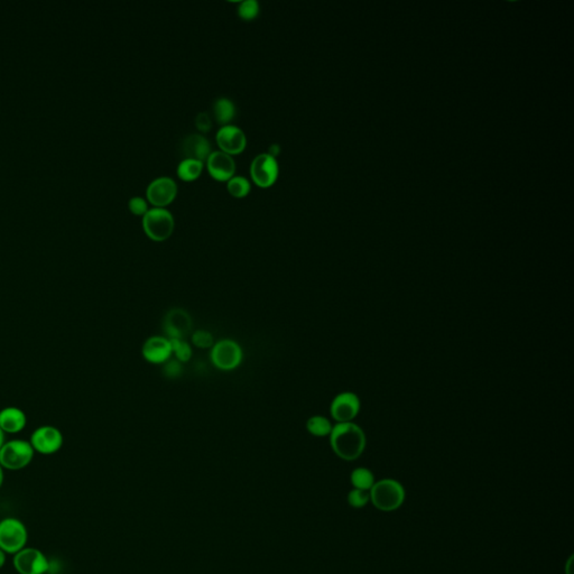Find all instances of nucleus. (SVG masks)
Listing matches in <instances>:
<instances>
[{
  "label": "nucleus",
  "mask_w": 574,
  "mask_h": 574,
  "mask_svg": "<svg viewBox=\"0 0 574 574\" xmlns=\"http://www.w3.org/2000/svg\"><path fill=\"white\" fill-rule=\"evenodd\" d=\"M330 444L339 458L354 461L364 452L366 438L358 425L352 422L338 423L331 431Z\"/></svg>",
  "instance_id": "1"
},
{
  "label": "nucleus",
  "mask_w": 574,
  "mask_h": 574,
  "mask_svg": "<svg viewBox=\"0 0 574 574\" xmlns=\"http://www.w3.org/2000/svg\"><path fill=\"white\" fill-rule=\"evenodd\" d=\"M369 495L372 505L381 511H396L405 501L404 487L394 479H383L374 483Z\"/></svg>",
  "instance_id": "2"
},
{
  "label": "nucleus",
  "mask_w": 574,
  "mask_h": 574,
  "mask_svg": "<svg viewBox=\"0 0 574 574\" xmlns=\"http://www.w3.org/2000/svg\"><path fill=\"white\" fill-rule=\"evenodd\" d=\"M29 531L26 525L16 517H6L0 521V550L6 554L19 553L26 548Z\"/></svg>",
  "instance_id": "3"
},
{
  "label": "nucleus",
  "mask_w": 574,
  "mask_h": 574,
  "mask_svg": "<svg viewBox=\"0 0 574 574\" xmlns=\"http://www.w3.org/2000/svg\"><path fill=\"white\" fill-rule=\"evenodd\" d=\"M34 454L29 441L11 440L0 449V466L6 470L19 471L29 466Z\"/></svg>",
  "instance_id": "4"
},
{
  "label": "nucleus",
  "mask_w": 574,
  "mask_h": 574,
  "mask_svg": "<svg viewBox=\"0 0 574 574\" xmlns=\"http://www.w3.org/2000/svg\"><path fill=\"white\" fill-rule=\"evenodd\" d=\"M143 226L147 236L156 242H163L173 232V215L164 207H153L145 213Z\"/></svg>",
  "instance_id": "5"
},
{
  "label": "nucleus",
  "mask_w": 574,
  "mask_h": 574,
  "mask_svg": "<svg viewBox=\"0 0 574 574\" xmlns=\"http://www.w3.org/2000/svg\"><path fill=\"white\" fill-rule=\"evenodd\" d=\"M13 565L19 574H45L50 571V561L42 550L26 548L13 558Z\"/></svg>",
  "instance_id": "6"
},
{
  "label": "nucleus",
  "mask_w": 574,
  "mask_h": 574,
  "mask_svg": "<svg viewBox=\"0 0 574 574\" xmlns=\"http://www.w3.org/2000/svg\"><path fill=\"white\" fill-rule=\"evenodd\" d=\"M63 434L52 425H43L37 428L31 436L29 444L37 453L51 456L60 451L63 446Z\"/></svg>",
  "instance_id": "7"
},
{
  "label": "nucleus",
  "mask_w": 574,
  "mask_h": 574,
  "mask_svg": "<svg viewBox=\"0 0 574 574\" xmlns=\"http://www.w3.org/2000/svg\"><path fill=\"white\" fill-rule=\"evenodd\" d=\"M211 360L221 370H234L242 362V350L236 341H219L211 348Z\"/></svg>",
  "instance_id": "8"
},
{
  "label": "nucleus",
  "mask_w": 574,
  "mask_h": 574,
  "mask_svg": "<svg viewBox=\"0 0 574 574\" xmlns=\"http://www.w3.org/2000/svg\"><path fill=\"white\" fill-rule=\"evenodd\" d=\"M250 172L258 185L262 188L272 185L278 176L277 160L268 153H262L252 160Z\"/></svg>",
  "instance_id": "9"
},
{
  "label": "nucleus",
  "mask_w": 574,
  "mask_h": 574,
  "mask_svg": "<svg viewBox=\"0 0 574 574\" xmlns=\"http://www.w3.org/2000/svg\"><path fill=\"white\" fill-rule=\"evenodd\" d=\"M360 411V401L356 394H339L331 403L330 412L339 423L352 422Z\"/></svg>",
  "instance_id": "10"
},
{
  "label": "nucleus",
  "mask_w": 574,
  "mask_h": 574,
  "mask_svg": "<svg viewBox=\"0 0 574 574\" xmlns=\"http://www.w3.org/2000/svg\"><path fill=\"white\" fill-rule=\"evenodd\" d=\"M147 198L158 207L168 205L178 193V185L173 178L168 176L155 178L147 188Z\"/></svg>",
  "instance_id": "11"
},
{
  "label": "nucleus",
  "mask_w": 574,
  "mask_h": 574,
  "mask_svg": "<svg viewBox=\"0 0 574 574\" xmlns=\"http://www.w3.org/2000/svg\"><path fill=\"white\" fill-rule=\"evenodd\" d=\"M217 142L222 152L229 155L239 154L246 147V135L239 127L226 125L221 127L217 133Z\"/></svg>",
  "instance_id": "12"
},
{
  "label": "nucleus",
  "mask_w": 574,
  "mask_h": 574,
  "mask_svg": "<svg viewBox=\"0 0 574 574\" xmlns=\"http://www.w3.org/2000/svg\"><path fill=\"white\" fill-rule=\"evenodd\" d=\"M143 357L150 364H165L172 356L170 342L166 337H150L145 341Z\"/></svg>",
  "instance_id": "13"
},
{
  "label": "nucleus",
  "mask_w": 574,
  "mask_h": 574,
  "mask_svg": "<svg viewBox=\"0 0 574 574\" xmlns=\"http://www.w3.org/2000/svg\"><path fill=\"white\" fill-rule=\"evenodd\" d=\"M209 173L218 181L230 180L236 170L234 158L222 150L211 153L207 158Z\"/></svg>",
  "instance_id": "14"
},
{
  "label": "nucleus",
  "mask_w": 574,
  "mask_h": 574,
  "mask_svg": "<svg viewBox=\"0 0 574 574\" xmlns=\"http://www.w3.org/2000/svg\"><path fill=\"white\" fill-rule=\"evenodd\" d=\"M191 324V319L185 311L180 309H172L166 315L165 322H164L168 340H173V339L183 340L184 337L189 333Z\"/></svg>",
  "instance_id": "15"
},
{
  "label": "nucleus",
  "mask_w": 574,
  "mask_h": 574,
  "mask_svg": "<svg viewBox=\"0 0 574 574\" xmlns=\"http://www.w3.org/2000/svg\"><path fill=\"white\" fill-rule=\"evenodd\" d=\"M210 142L203 135H188L181 143V154L185 158L201 160L209 158L211 154Z\"/></svg>",
  "instance_id": "16"
},
{
  "label": "nucleus",
  "mask_w": 574,
  "mask_h": 574,
  "mask_svg": "<svg viewBox=\"0 0 574 574\" xmlns=\"http://www.w3.org/2000/svg\"><path fill=\"white\" fill-rule=\"evenodd\" d=\"M27 416L19 407H5L0 411V429L5 433L16 434L24 430Z\"/></svg>",
  "instance_id": "17"
},
{
  "label": "nucleus",
  "mask_w": 574,
  "mask_h": 574,
  "mask_svg": "<svg viewBox=\"0 0 574 574\" xmlns=\"http://www.w3.org/2000/svg\"><path fill=\"white\" fill-rule=\"evenodd\" d=\"M213 113L219 123H227L234 119L236 107L228 98H218L213 103Z\"/></svg>",
  "instance_id": "18"
},
{
  "label": "nucleus",
  "mask_w": 574,
  "mask_h": 574,
  "mask_svg": "<svg viewBox=\"0 0 574 574\" xmlns=\"http://www.w3.org/2000/svg\"><path fill=\"white\" fill-rule=\"evenodd\" d=\"M203 168V162L192 158H184L178 168V174L182 180L193 181L201 174Z\"/></svg>",
  "instance_id": "19"
},
{
  "label": "nucleus",
  "mask_w": 574,
  "mask_h": 574,
  "mask_svg": "<svg viewBox=\"0 0 574 574\" xmlns=\"http://www.w3.org/2000/svg\"><path fill=\"white\" fill-rule=\"evenodd\" d=\"M332 425L327 417L317 415V416L309 417L307 422V429L309 434L317 438H324L330 436L332 431Z\"/></svg>",
  "instance_id": "20"
},
{
  "label": "nucleus",
  "mask_w": 574,
  "mask_h": 574,
  "mask_svg": "<svg viewBox=\"0 0 574 574\" xmlns=\"http://www.w3.org/2000/svg\"><path fill=\"white\" fill-rule=\"evenodd\" d=\"M352 483L356 489L369 491L375 483V478L370 470L357 468L352 473Z\"/></svg>",
  "instance_id": "21"
},
{
  "label": "nucleus",
  "mask_w": 574,
  "mask_h": 574,
  "mask_svg": "<svg viewBox=\"0 0 574 574\" xmlns=\"http://www.w3.org/2000/svg\"><path fill=\"white\" fill-rule=\"evenodd\" d=\"M228 191L236 198H242L250 191V183L245 176L231 178L228 182Z\"/></svg>",
  "instance_id": "22"
},
{
  "label": "nucleus",
  "mask_w": 574,
  "mask_h": 574,
  "mask_svg": "<svg viewBox=\"0 0 574 574\" xmlns=\"http://www.w3.org/2000/svg\"><path fill=\"white\" fill-rule=\"evenodd\" d=\"M172 354L176 357V360L180 362H188L191 359L192 348L186 341L173 339L170 340Z\"/></svg>",
  "instance_id": "23"
},
{
  "label": "nucleus",
  "mask_w": 574,
  "mask_h": 574,
  "mask_svg": "<svg viewBox=\"0 0 574 574\" xmlns=\"http://www.w3.org/2000/svg\"><path fill=\"white\" fill-rule=\"evenodd\" d=\"M239 16L246 21L254 19L260 14V3L257 0H245L238 9Z\"/></svg>",
  "instance_id": "24"
},
{
  "label": "nucleus",
  "mask_w": 574,
  "mask_h": 574,
  "mask_svg": "<svg viewBox=\"0 0 574 574\" xmlns=\"http://www.w3.org/2000/svg\"><path fill=\"white\" fill-rule=\"evenodd\" d=\"M370 501L369 491L356 489L348 493V503L354 508H362Z\"/></svg>",
  "instance_id": "25"
},
{
  "label": "nucleus",
  "mask_w": 574,
  "mask_h": 574,
  "mask_svg": "<svg viewBox=\"0 0 574 574\" xmlns=\"http://www.w3.org/2000/svg\"><path fill=\"white\" fill-rule=\"evenodd\" d=\"M192 342L197 348L207 349L212 348L213 338L210 332L205 330H198L192 336Z\"/></svg>",
  "instance_id": "26"
},
{
  "label": "nucleus",
  "mask_w": 574,
  "mask_h": 574,
  "mask_svg": "<svg viewBox=\"0 0 574 574\" xmlns=\"http://www.w3.org/2000/svg\"><path fill=\"white\" fill-rule=\"evenodd\" d=\"M128 205L131 212L135 213V215H145V213L148 211L146 200L140 197L131 198V199L129 200Z\"/></svg>",
  "instance_id": "27"
},
{
  "label": "nucleus",
  "mask_w": 574,
  "mask_h": 574,
  "mask_svg": "<svg viewBox=\"0 0 574 574\" xmlns=\"http://www.w3.org/2000/svg\"><path fill=\"white\" fill-rule=\"evenodd\" d=\"M182 362L178 360H168L164 364V372L168 378H178L181 375Z\"/></svg>",
  "instance_id": "28"
},
{
  "label": "nucleus",
  "mask_w": 574,
  "mask_h": 574,
  "mask_svg": "<svg viewBox=\"0 0 574 574\" xmlns=\"http://www.w3.org/2000/svg\"><path fill=\"white\" fill-rule=\"evenodd\" d=\"M195 126H197V128L200 129V130L203 131V133L210 130V116L207 115V113H200L199 115L197 116V118H195Z\"/></svg>",
  "instance_id": "29"
},
{
  "label": "nucleus",
  "mask_w": 574,
  "mask_h": 574,
  "mask_svg": "<svg viewBox=\"0 0 574 574\" xmlns=\"http://www.w3.org/2000/svg\"><path fill=\"white\" fill-rule=\"evenodd\" d=\"M280 150H281V147L278 144H272L270 145V150H268V154L272 155V156H277L278 153H280Z\"/></svg>",
  "instance_id": "30"
},
{
  "label": "nucleus",
  "mask_w": 574,
  "mask_h": 574,
  "mask_svg": "<svg viewBox=\"0 0 574 574\" xmlns=\"http://www.w3.org/2000/svg\"><path fill=\"white\" fill-rule=\"evenodd\" d=\"M6 555L7 554L3 550H0V570L3 569L4 565L6 564V558H7Z\"/></svg>",
  "instance_id": "31"
},
{
  "label": "nucleus",
  "mask_w": 574,
  "mask_h": 574,
  "mask_svg": "<svg viewBox=\"0 0 574 574\" xmlns=\"http://www.w3.org/2000/svg\"><path fill=\"white\" fill-rule=\"evenodd\" d=\"M5 434L6 433L0 429V449L3 448L4 444H6Z\"/></svg>",
  "instance_id": "32"
},
{
  "label": "nucleus",
  "mask_w": 574,
  "mask_h": 574,
  "mask_svg": "<svg viewBox=\"0 0 574 574\" xmlns=\"http://www.w3.org/2000/svg\"><path fill=\"white\" fill-rule=\"evenodd\" d=\"M4 478H5V476H4V468L0 466V488L3 487Z\"/></svg>",
  "instance_id": "33"
},
{
  "label": "nucleus",
  "mask_w": 574,
  "mask_h": 574,
  "mask_svg": "<svg viewBox=\"0 0 574 574\" xmlns=\"http://www.w3.org/2000/svg\"><path fill=\"white\" fill-rule=\"evenodd\" d=\"M566 565H568V568H569V569H571V568H572V558H570L569 562H568V564H566ZM566 573L572 574V571H568V572H566Z\"/></svg>",
  "instance_id": "34"
}]
</instances>
